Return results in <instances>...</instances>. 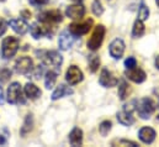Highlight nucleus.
Returning <instances> with one entry per match:
<instances>
[{"mask_svg":"<svg viewBox=\"0 0 159 147\" xmlns=\"http://www.w3.org/2000/svg\"><path fill=\"white\" fill-rule=\"evenodd\" d=\"M9 25L11 26V29L19 34V35H25L29 31V25L25 20L22 19H12L9 21Z\"/></svg>","mask_w":159,"mask_h":147,"instance_id":"nucleus-18","label":"nucleus"},{"mask_svg":"<svg viewBox=\"0 0 159 147\" xmlns=\"http://www.w3.org/2000/svg\"><path fill=\"white\" fill-rule=\"evenodd\" d=\"M138 137L143 144H152L156 140V131L152 127L144 126L138 131Z\"/></svg>","mask_w":159,"mask_h":147,"instance_id":"nucleus-16","label":"nucleus"},{"mask_svg":"<svg viewBox=\"0 0 159 147\" xmlns=\"http://www.w3.org/2000/svg\"><path fill=\"white\" fill-rule=\"evenodd\" d=\"M117 144L120 146H132V147H137L136 142H132V141H128V140H119V141H114L112 145Z\"/></svg>","mask_w":159,"mask_h":147,"instance_id":"nucleus-32","label":"nucleus"},{"mask_svg":"<svg viewBox=\"0 0 159 147\" xmlns=\"http://www.w3.org/2000/svg\"><path fill=\"white\" fill-rule=\"evenodd\" d=\"M42 72H43V68H42V66H39V68L36 69V72L34 74V77L36 78V79H39L41 75H42Z\"/></svg>","mask_w":159,"mask_h":147,"instance_id":"nucleus-36","label":"nucleus"},{"mask_svg":"<svg viewBox=\"0 0 159 147\" xmlns=\"http://www.w3.org/2000/svg\"><path fill=\"white\" fill-rule=\"evenodd\" d=\"M91 25H93V20L89 19L84 22H74V24H70L68 27H69V32L73 35V36H81V35H85L89 32V30L91 29Z\"/></svg>","mask_w":159,"mask_h":147,"instance_id":"nucleus-7","label":"nucleus"},{"mask_svg":"<svg viewBox=\"0 0 159 147\" xmlns=\"http://www.w3.org/2000/svg\"><path fill=\"white\" fill-rule=\"evenodd\" d=\"M105 26L104 25H98L93 32L91 37L89 38L88 41V48L90 51H96L100 48L102 41H104V37H105Z\"/></svg>","mask_w":159,"mask_h":147,"instance_id":"nucleus-4","label":"nucleus"},{"mask_svg":"<svg viewBox=\"0 0 159 147\" xmlns=\"http://www.w3.org/2000/svg\"><path fill=\"white\" fill-rule=\"evenodd\" d=\"M63 20L62 12L59 10H49V11H44L39 15V21L44 22V24H58Z\"/></svg>","mask_w":159,"mask_h":147,"instance_id":"nucleus-6","label":"nucleus"},{"mask_svg":"<svg viewBox=\"0 0 159 147\" xmlns=\"http://www.w3.org/2000/svg\"><path fill=\"white\" fill-rule=\"evenodd\" d=\"M99 83L104 88H111V87H115L119 83V80L112 75V73L109 69L102 68V71L100 73V78H99Z\"/></svg>","mask_w":159,"mask_h":147,"instance_id":"nucleus-11","label":"nucleus"},{"mask_svg":"<svg viewBox=\"0 0 159 147\" xmlns=\"http://www.w3.org/2000/svg\"><path fill=\"white\" fill-rule=\"evenodd\" d=\"M11 78V71L7 68H2L0 69V80L1 82H7Z\"/></svg>","mask_w":159,"mask_h":147,"instance_id":"nucleus-30","label":"nucleus"},{"mask_svg":"<svg viewBox=\"0 0 159 147\" xmlns=\"http://www.w3.org/2000/svg\"><path fill=\"white\" fill-rule=\"evenodd\" d=\"M32 129H34V116H32V114H27L25 117V121L20 129V135L22 137H25L27 134H30L32 131Z\"/></svg>","mask_w":159,"mask_h":147,"instance_id":"nucleus-21","label":"nucleus"},{"mask_svg":"<svg viewBox=\"0 0 159 147\" xmlns=\"http://www.w3.org/2000/svg\"><path fill=\"white\" fill-rule=\"evenodd\" d=\"M49 25L48 24H44V22H36L31 26V35L34 38L39 40L42 36H49Z\"/></svg>","mask_w":159,"mask_h":147,"instance_id":"nucleus-12","label":"nucleus"},{"mask_svg":"<svg viewBox=\"0 0 159 147\" xmlns=\"http://www.w3.org/2000/svg\"><path fill=\"white\" fill-rule=\"evenodd\" d=\"M148 17H149V9L144 2H141L138 9V19L142 21H146Z\"/></svg>","mask_w":159,"mask_h":147,"instance_id":"nucleus-27","label":"nucleus"},{"mask_svg":"<svg viewBox=\"0 0 159 147\" xmlns=\"http://www.w3.org/2000/svg\"><path fill=\"white\" fill-rule=\"evenodd\" d=\"M73 93H74L73 89H70L69 87H67V85H64V84H59V85L56 88V90L52 93V100H58V99L64 98V97H67V95H72Z\"/></svg>","mask_w":159,"mask_h":147,"instance_id":"nucleus-19","label":"nucleus"},{"mask_svg":"<svg viewBox=\"0 0 159 147\" xmlns=\"http://www.w3.org/2000/svg\"><path fill=\"white\" fill-rule=\"evenodd\" d=\"M156 103L151 99V98H143L137 103V108L136 110L138 112L139 117L143 120H148L151 117V115L156 111Z\"/></svg>","mask_w":159,"mask_h":147,"instance_id":"nucleus-2","label":"nucleus"},{"mask_svg":"<svg viewBox=\"0 0 159 147\" xmlns=\"http://www.w3.org/2000/svg\"><path fill=\"white\" fill-rule=\"evenodd\" d=\"M2 1H5V0H0V2H2Z\"/></svg>","mask_w":159,"mask_h":147,"instance_id":"nucleus-42","label":"nucleus"},{"mask_svg":"<svg viewBox=\"0 0 159 147\" xmlns=\"http://www.w3.org/2000/svg\"><path fill=\"white\" fill-rule=\"evenodd\" d=\"M84 14H85V7L79 2H77L75 5H70L66 9V15L73 20H79L84 16Z\"/></svg>","mask_w":159,"mask_h":147,"instance_id":"nucleus-15","label":"nucleus"},{"mask_svg":"<svg viewBox=\"0 0 159 147\" xmlns=\"http://www.w3.org/2000/svg\"><path fill=\"white\" fill-rule=\"evenodd\" d=\"M19 45H20V41L16 38V37L9 36L5 37L2 40V43H1V53H2V57L5 59H9L11 57H14L19 50Z\"/></svg>","mask_w":159,"mask_h":147,"instance_id":"nucleus-1","label":"nucleus"},{"mask_svg":"<svg viewBox=\"0 0 159 147\" xmlns=\"http://www.w3.org/2000/svg\"><path fill=\"white\" fill-rule=\"evenodd\" d=\"M125 75H126L129 80H132V82H134V83H143V82L146 80V78H147L146 73H144L141 68H136V67H134V68H131V69H127Z\"/></svg>","mask_w":159,"mask_h":147,"instance_id":"nucleus-17","label":"nucleus"},{"mask_svg":"<svg viewBox=\"0 0 159 147\" xmlns=\"http://www.w3.org/2000/svg\"><path fill=\"white\" fill-rule=\"evenodd\" d=\"M83 79H84V74H83V72H81V69H80L79 67H77V66L73 64V66H70L68 68V71L66 73V80L70 85L79 84Z\"/></svg>","mask_w":159,"mask_h":147,"instance_id":"nucleus-9","label":"nucleus"},{"mask_svg":"<svg viewBox=\"0 0 159 147\" xmlns=\"http://www.w3.org/2000/svg\"><path fill=\"white\" fill-rule=\"evenodd\" d=\"M74 43V36L69 31H63L58 37V46L62 51H68Z\"/></svg>","mask_w":159,"mask_h":147,"instance_id":"nucleus-13","label":"nucleus"},{"mask_svg":"<svg viewBox=\"0 0 159 147\" xmlns=\"http://www.w3.org/2000/svg\"><path fill=\"white\" fill-rule=\"evenodd\" d=\"M6 26H7V24L1 20V21H0V36H2V35L5 34V31H6V29H7Z\"/></svg>","mask_w":159,"mask_h":147,"instance_id":"nucleus-35","label":"nucleus"},{"mask_svg":"<svg viewBox=\"0 0 159 147\" xmlns=\"http://www.w3.org/2000/svg\"><path fill=\"white\" fill-rule=\"evenodd\" d=\"M111 127H112L111 121L105 120V121H102V122L99 125V132L101 134V136H106V135H109V132L111 131Z\"/></svg>","mask_w":159,"mask_h":147,"instance_id":"nucleus-28","label":"nucleus"},{"mask_svg":"<svg viewBox=\"0 0 159 147\" xmlns=\"http://www.w3.org/2000/svg\"><path fill=\"white\" fill-rule=\"evenodd\" d=\"M125 42L121 40V38H115L110 46H109V52H110V56L114 58V59H120L122 56H123V52H125Z\"/></svg>","mask_w":159,"mask_h":147,"instance_id":"nucleus-10","label":"nucleus"},{"mask_svg":"<svg viewBox=\"0 0 159 147\" xmlns=\"http://www.w3.org/2000/svg\"><path fill=\"white\" fill-rule=\"evenodd\" d=\"M41 59L43 61L44 64L52 66V67H54L57 71L59 69V67H61L62 63H63V57H62V56L59 55V52H57V51H46V52H42Z\"/></svg>","mask_w":159,"mask_h":147,"instance_id":"nucleus-5","label":"nucleus"},{"mask_svg":"<svg viewBox=\"0 0 159 147\" xmlns=\"http://www.w3.org/2000/svg\"><path fill=\"white\" fill-rule=\"evenodd\" d=\"M117 120L123 126H131L132 124H134V117L132 116V108H128V105H126L123 110L119 111Z\"/></svg>","mask_w":159,"mask_h":147,"instance_id":"nucleus-14","label":"nucleus"},{"mask_svg":"<svg viewBox=\"0 0 159 147\" xmlns=\"http://www.w3.org/2000/svg\"><path fill=\"white\" fill-rule=\"evenodd\" d=\"M22 15H24V16H26L25 19H29V17L31 16V12H29V11H24V12H22Z\"/></svg>","mask_w":159,"mask_h":147,"instance_id":"nucleus-38","label":"nucleus"},{"mask_svg":"<svg viewBox=\"0 0 159 147\" xmlns=\"http://www.w3.org/2000/svg\"><path fill=\"white\" fill-rule=\"evenodd\" d=\"M7 140H9V132H6L5 135L2 134V130L0 131V146L2 145H6L7 144Z\"/></svg>","mask_w":159,"mask_h":147,"instance_id":"nucleus-34","label":"nucleus"},{"mask_svg":"<svg viewBox=\"0 0 159 147\" xmlns=\"http://www.w3.org/2000/svg\"><path fill=\"white\" fill-rule=\"evenodd\" d=\"M34 69V62L30 57H20L15 63V72L19 74H27Z\"/></svg>","mask_w":159,"mask_h":147,"instance_id":"nucleus-8","label":"nucleus"},{"mask_svg":"<svg viewBox=\"0 0 159 147\" xmlns=\"http://www.w3.org/2000/svg\"><path fill=\"white\" fill-rule=\"evenodd\" d=\"M69 142L72 146H80L83 144V131L79 127H74L69 134Z\"/></svg>","mask_w":159,"mask_h":147,"instance_id":"nucleus-22","label":"nucleus"},{"mask_svg":"<svg viewBox=\"0 0 159 147\" xmlns=\"http://www.w3.org/2000/svg\"><path fill=\"white\" fill-rule=\"evenodd\" d=\"M74 2H80V1H83V0H73Z\"/></svg>","mask_w":159,"mask_h":147,"instance_id":"nucleus-40","label":"nucleus"},{"mask_svg":"<svg viewBox=\"0 0 159 147\" xmlns=\"http://www.w3.org/2000/svg\"><path fill=\"white\" fill-rule=\"evenodd\" d=\"M156 2H157V5H158V7H159V0H156Z\"/></svg>","mask_w":159,"mask_h":147,"instance_id":"nucleus-41","label":"nucleus"},{"mask_svg":"<svg viewBox=\"0 0 159 147\" xmlns=\"http://www.w3.org/2000/svg\"><path fill=\"white\" fill-rule=\"evenodd\" d=\"M156 67H157V69H159V56L156 57Z\"/></svg>","mask_w":159,"mask_h":147,"instance_id":"nucleus-39","label":"nucleus"},{"mask_svg":"<svg viewBox=\"0 0 159 147\" xmlns=\"http://www.w3.org/2000/svg\"><path fill=\"white\" fill-rule=\"evenodd\" d=\"M99 66H100V58H99V56H96V55L89 56V69H90V72L91 73H95L99 69Z\"/></svg>","mask_w":159,"mask_h":147,"instance_id":"nucleus-25","label":"nucleus"},{"mask_svg":"<svg viewBox=\"0 0 159 147\" xmlns=\"http://www.w3.org/2000/svg\"><path fill=\"white\" fill-rule=\"evenodd\" d=\"M6 100L10 104H12V105L19 104V103H21V104L25 103V99L22 97V89H21L20 83L14 82V83L10 84V87L7 89V94H6Z\"/></svg>","mask_w":159,"mask_h":147,"instance_id":"nucleus-3","label":"nucleus"},{"mask_svg":"<svg viewBox=\"0 0 159 147\" xmlns=\"http://www.w3.org/2000/svg\"><path fill=\"white\" fill-rule=\"evenodd\" d=\"M128 94V84L125 79H121L119 83V97L121 100H125Z\"/></svg>","mask_w":159,"mask_h":147,"instance_id":"nucleus-26","label":"nucleus"},{"mask_svg":"<svg viewBox=\"0 0 159 147\" xmlns=\"http://www.w3.org/2000/svg\"><path fill=\"white\" fill-rule=\"evenodd\" d=\"M24 92H25V95L31 100H35V99L40 98L41 95L40 88L37 85H35L34 83H27L24 88Z\"/></svg>","mask_w":159,"mask_h":147,"instance_id":"nucleus-20","label":"nucleus"},{"mask_svg":"<svg viewBox=\"0 0 159 147\" xmlns=\"http://www.w3.org/2000/svg\"><path fill=\"white\" fill-rule=\"evenodd\" d=\"M57 75L58 73L54 72V71H48L46 73V77H44V85L47 89H52L57 82Z\"/></svg>","mask_w":159,"mask_h":147,"instance_id":"nucleus-24","label":"nucleus"},{"mask_svg":"<svg viewBox=\"0 0 159 147\" xmlns=\"http://www.w3.org/2000/svg\"><path fill=\"white\" fill-rule=\"evenodd\" d=\"M144 31H146V27H144V24L142 20H136V22L133 24V29H132V36L134 38H139L144 35Z\"/></svg>","mask_w":159,"mask_h":147,"instance_id":"nucleus-23","label":"nucleus"},{"mask_svg":"<svg viewBox=\"0 0 159 147\" xmlns=\"http://www.w3.org/2000/svg\"><path fill=\"white\" fill-rule=\"evenodd\" d=\"M157 119H158V121H159V115H158V116H157Z\"/></svg>","mask_w":159,"mask_h":147,"instance_id":"nucleus-43","label":"nucleus"},{"mask_svg":"<svg viewBox=\"0 0 159 147\" xmlns=\"http://www.w3.org/2000/svg\"><path fill=\"white\" fill-rule=\"evenodd\" d=\"M2 104H4V94H2V89L0 87V105H2Z\"/></svg>","mask_w":159,"mask_h":147,"instance_id":"nucleus-37","label":"nucleus"},{"mask_svg":"<svg viewBox=\"0 0 159 147\" xmlns=\"http://www.w3.org/2000/svg\"><path fill=\"white\" fill-rule=\"evenodd\" d=\"M125 67L127 69H131V68H134L137 67V61L134 57H128L126 61H125Z\"/></svg>","mask_w":159,"mask_h":147,"instance_id":"nucleus-31","label":"nucleus"},{"mask_svg":"<svg viewBox=\"0 0 159 147\" xmlns=\"http://www.w3.org/2000/svg\"><path fill=\"white\" fill-rule=\"evenodd\" d=\"M91 10H93V14L95 16H101L102 12H104V7H102L101 1L100 0H94L93 5H91Z\"/></svg>","mask_w":159,"mask_h":147,"instance_id":"nucleus-29","label":"nucleus"},{"mask_svg":"<svg viewBox=\"0 0 159 147\" xmlns=\"http://www.w3.org/2000/svg\"><path fill=\"white\" fill-rule=\"evenodd\" d=\"M29 2L34 6H42V5H47L49 0H29Z\"/></svg>","mask_w":159,"mask_h":147,"instance_id":"nucleus-33","label":"nucleus"}]
</instances>
